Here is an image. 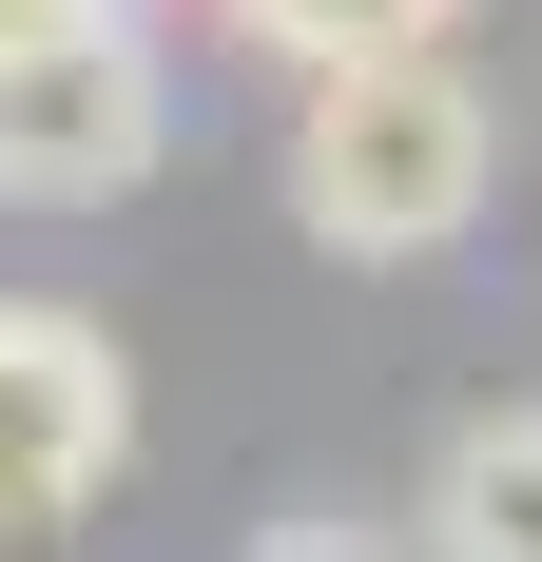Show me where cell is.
Masks as SVG:
<instances>
[{
  "instance_id": "cell-3",
  "label": "cell",
  "mask_w": 542,
  "mask_h": 562,
  "mask_svg": "<svg viewBox=\"0 0 542 562\" xmlns=\"http://www.w3.org/2000/svg\"><path fill=\"white\" fill-rule=\"evenodd\" d=\"M116 465H136V369H116V330L0 291V543H20V524H78Z\"/></svg>"
},
{
  "instance_id": "cell-6",
  "label": "cell",
  "mask_w": 542,
  "mask_h": 562,
  "mask_svg": "<svg viewBox=\"0 0 542 562\" xmlns=\"http://www.w3.org/2000/svg\"><path fill=\"white\" fill-rule=\"evenodd\" d=\"M252 562H387L369 524H252Z\"/></svg>"
},
{
  "instance_id": "cell-1",
  "label": "cell",
  "mask_w": 542,
  "mask_h": 562,
  "mask_svg": "<svg viewBox=\"0 0 542 562\" xmlns=\"http://www.w3.org/2000/svg\"><path fill=\"white\" fill-rule=\"evenodd\" d=\"M504 194V116L485 78L445 40H387V58H310V98H291V233L349 252V272H427L465 252Z\"/></svg>"
},
{
  "instance_id": "cell-5",
  "label": "cell",
  "mask_w": 542,
  "mask_h": 562,
  "mask_svg": "<svg viewBox=\"0 0 542 562\" xmlns=\"http://www.w3.org/2000/svg\"><path fill=\"white\" fill-rule=\"evenodd\" d=\"M252 58H387V40H445L465 0H214Z\"/></svg>"
},
{
  "instance_id": "cell-2",
  "label": "cell",
  "mask_w": 542,
  "mask_h": 562,
  "mask_svg": "<svg viewBox=\"0 0 542 562\" xmlns=\"http://www.w3.org/2000/svg\"><path fill=\"white\" fill-rule=\"evenodd\" d=\"M174 156V58L136 0H0V194L20 214H116Z\"/></svg>"
},
{
  "instance_id": "cell-7",
  "label": "cell",
  "mask_w": 542,
  "mask_h": 562,
  "mask_svg": "<svg viewBox=\"0 0 542 562\" xmlns=\"http://www.w3.org/2000/svg\"><path fill=\"white\" fill-rule=\"evenodd\" d=\"M136 20H156V0H136Z\"/></svg>"
},
{
  "instance_id": "cell-4",
  "label": "cell",
  "mask_w": 542,
  "mask_h": 562,
  "mask_svg": "<svg viewBox=\"0 0 542 562\" xmlns=\"http://www.w3.org/2000/svg\"><path fill=\"white\" fill-rule=\"evenodd\" d=\"M407 562H542V407H465V427L427 447Z\"/></svg>"
}]
</instances>
